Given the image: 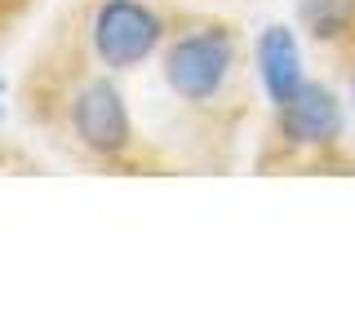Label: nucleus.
Masks as SVG:
<instances>
[{
    "mask_svg": "<svg viewBox=\"0 0 355 332\" xmlns=\"http://www.w3.org/2000/svg\"><path fill=\"white\" fill-rule=\"evenodd\" d=\"M297 14H302L311 36L333 40V36H342V31L355 22V0H302Z\"/></svg>",
    "mask_w": 355,
    "mask_h": 332,
    "instance_id": "6",
    "label": "nucleus"
},
{
    "mask_svg": "<svg viewBox=\"0 0 355 332\" xmlns=\"http://www.w3.org/2000/svg\"><path fill=\"white\" fill-rule=\"evenodd\" d=\"M231 31L227 27H205L196 36H182L164 53V80L182 102H209L218 98L222 80L231 71Z\"/></svg>",
    "mask_w": 355,
    "mask_h": 332,
    "instance_id": "1",
    "label": "nucleus"
},
{
    "mask_svg": "<svg viewBox=\"0 0 355 332\" xmlns=\"http://www.w3.org/2000/svg\"><path fill=\"white\" fill-rule=\"evenodd\" d=\"M280 111H284V133L293 142L320 147V142H333L342 133V107L324 84H306L302 80V89H297Z\"/></svg>",
    "mask_w": 355,
    "mask_h": 332,
    "instance_id": "4",
    "label": "nucleus"
},
{
    "mask_svg": "<svg viewBox=\"0 0 355 332\" xmlns=\"http://www.w3.org/2000/svg\"><path fill=\"white\" fill-rule=\"evenodd\" d=\"M351 102H355V75H351Z\"/></svg>",
    "mask_w": 355,
    "mask_h": 332,
    "instance_id": "7",
    "label": "nucleus"
},
{
    "mask_svg": "<svg viewBox=\"0 0 355 332\" xmlns=\"http://www.w3.org/2000/svg\"><path fill=\"white\" fill-rule=\"evenodd\" d=\"M71 124L76 138L98 155H116L129 142V111L125 98L111 80H89L71 102Z\"/></svg>",
    "mask_w": 355,
    "mask_h": 332,
    "instance_id": "3",
    "label": "nucleus"
},
{
    "mask_svg": "<svg viewBox=\"0 0 355 332\" xmlns=\"http://www.w3.org/2000/svg\"><path fill=\"white\" fill-rule=\"evenodd\" d=\"M258 75L262 89L275 107H284L288 98L302 89V58H297V40L288 27H266L258 40Z\"/></svg>",
    "mask_w": 355,
    "mask_h": 332,
    "instance_id": "5",
    "label": "nucleus"
},
{
    "mask_svg": "<svg viewBox=\"0 0 355 332\" xmlns=\"http://www.w3.org/2000/svg\"><path fill=\"white\" fill-rule=\"evenodd\" d=\"M0 98H5V84H0Z\"/></svg>",
    "mask_w": 355,
    "mask_h": 332,
    "instance_id": "8",
    "label": "nucleus"
},
{
    "mask_svg": "<svg viewBox=\"0 0 355 332\" xmlns=\"http://www.w3.org/2000/svg\"><path fill=\"white\" fill-rule=\"evenodd\" d=\"M155 44H160V18L138 0H107L94 14V49L111 71L147 62Z\"/></svg>",
    "mask_w": 355,
    "mask_h": 332,
    "instance_id": "2",
    "label": "nucleus"
}]
</instances>
